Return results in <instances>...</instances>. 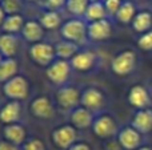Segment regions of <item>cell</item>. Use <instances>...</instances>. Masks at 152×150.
Segmentation results:
<instances>
[{"label": "cell", "mask_w": 152, "mask_h": 150, "mask_svg": "<svg viewBox=\"0 0 152 150\" xmlns=\"http://www.w3.org/2000/svg\"><path fill=\"white\" fill-rule=\"evenodd\" d=\"M44 31L45 29L42 27L39 20H29L26 21V24H24L23 29H21V36L26 41L35 44V43L42 41L43 36H44Z\"/></svg>", "instance_id": "20"}, {"label": "cell", "mask_w": 152, "mask_h": 150, "mask_svg": "<svg viewBox=\"0 0 152 150\" xmlns=\"http://www.w3.org/2000/svg\"><path fill=\"white\" fill-rule=\"evenodd\" d=\"M68 150H91V146L86 142H76Z\"/></svg>", "instance_id": "35"}, {"label": "cell", "mask_w": 152, "mask_h": 150, "mask_svg": "<svg viewBox=\"0 0 152 150\" xmlns=\"http://www.w3.org/2000/svg\"><path fill=\"white\" fill-rule=\"evenodd\" d=\"M96 53L92 50H79L74 57L69 60L74 71L77 72H88L96 64Z\"/></svg>", "instance_id": "13"}, {"label": "cell", "mask_w": 152, "mask_h": 150, "mask_svg": "<svg viewBox=\"0 0 152 150\" xmlns=\"http://www.w3.org/2000/svg\"><path fill=\"white\" fill-rule=\"evenodd\" d=\"M51 137H52L53 145L58 149L68 150L74 144H76L77 132H76V128H74L71 124L61 125V126L56 128V129L53 130Z\"/></svg>", "instance_id": "8"}, {"label": "cell", "mask_w": 152, "mask_h": 150, "mask_svg": "<svg viewBox=\"0 0 152 150\" xmlns=\"http://www.w3.org/2000/svg\"><path fill=\"white\" fill-rule=\"evenodd\" d=\"M136 150H152V149L148 148V146H140V148H137Z\"/></svg>", "instance_id": "37"}, {"label": "cell", "mask_w": 152, "mask_h": 150, "mask_svg": "<svg viewBox=\"0 0 152 150\" xmlns=\"http://www.w3.org/2000/svg\"><path fill=\"white\" fill-rule=\"evenodd\" d=\"M66 3H67V0H45L47 7L52 11H58L60 8L66 7Z\"/></svg>", "instance_id": "33"}, {"label": "cell", "mask_w": 152, "mask_h": 150, "mask_svg": "<svg viewBox=\"0 0 152 150\" xmlns=\"http://www.w3.org/2000/svg\"><path fill=\"white\" fill-rule=\"evenodd\" d=\"M94 113L83 106H77L72 112H69V122L76 129H87L94 124Z\"/></svg>", "instance_id": "15"}, {"label": "cell", "mask_w": 152, "mask_h": 150, "mask_svg": "<svg viewBox=\"0 0 152 150\" xmlns=\"http://www.w3.org/2000/svg\"><path fill=\"white\" fill-rule=\"evenodd\" d=\"M0 150H21V146L13 145V144L3 140V141H0Z\"/></svg>", "instance_id": "34"}, {"label": "cell", "mask_w": 152, "mask_h": 150, "mask_svg": "<svg viewBox=\"0 0 152 150\" xmlns=\"http://www.w3.org/2000/svg\"><path fill=\"white\" fill-rule=\"evenodd\" d=\"M107 11L104 7V1L99 0V1H91L88 4V8L86 11V15H84V20L87 23H92V21H97V20H103V19H107Z\"/></svg>", "instance_id": "21"}, {"label": "cell", "mask_w": 152, "mask_h": 150, "mask_svg": "<svg viewBox=\"0 0 152 150\" xmlns=\"http://www.w3.org/2000/svg\"><path fill=\"white\" fill-rule=\"evenodd\" d=\"M19 72V64L16 58H3L0 63V82H7L12 77H15Z\"/></svg>", "instance_id": "24"}, {"label": "cell", "mask_w": 152, "mask_h": 150, "mask_svg": "<svg viewBox=\"0 0 152 150\" xmlns=\"http://www.w3.org/2000/svg\"><path fill=\"white\" fill-rule=\"evenodd\" d=\"M72 66L68 60H61V58H56L52 64L47 68L45 74L50 82L58 85V87H63L68 82L69 77H71Z\"/></svg>", "instance_id": "4"}, {"label": "cell", "mask_w": 152, "mask_h": 150, "mask_svg": "<svg viewBox=\"0 0 152 150\" xmlns=\"http://www.w3.org/2000/svg\"><path fill=\"white\" fill-rule=\"evenodd\" d=\"M3 93L11 101H24L29 96L28 80L21 74H16L3 85Z\"/></svg>", "instance_id": "1"}, {"label": "cell", "mask_w": 152, "mask_h": 150, "mask_svg": "<svg viewBox=\"0 0 152 150\" xmlns=\"http://www.w3.org/2000/svg\"><path fill=\"white\" fill-rule=\"evenodd\" d=\"M136 53L131 49L121 50L119 55H116L111 61L112 72L118 76H127L129 74L136 66Z\"/></svg>", "instance_id": "7"}, {"label": "cell", "mask_w": 152, "mask_h": 150, "mask_svg": "<svg viewBox=\"0 0 152 150\" xmlns=\"http://www.w3.org/2000/svg\"><path fill=\"white\" fill-rule=\"evenodd\" d=\"M21 116V104L19 101H8L0 108V122L4 125L18 124Z\"/></svg>", "instance_id": "16"}, {"label": "cell", "mask_w": 152, "mask_h": 150, "mask_svg": "<svg viewBox=\"0 0 152 150\" xmlns=\"http://www.w3.org/2000/svg\"><path fill=\"white\" fill-rule=\"evenodd\" d=\"M88 1L91 3V1H99V0H88Z\"/></svg>", "instance_id": "39"}, {"label": "cell", "mask_w": 152, "mask_h": 150, "mask_svg": "<svg viewBox=\"0 0 152 150\" xmlns=\"http://www.w3.org/2000/svg\"><path fill=\"white\" fill-rule=\"evenodd\" d=\"M28 55L35 64H37L40 66H45V68H48L58 58L56 57L55 47L52 44H50V43H44V41L32 44L28 49Z\"/></svg>", "instance_id": "3"}, {"label": "cell", "mask_w": 152, "mask_h": 150, "mask_svg": "<svg viewBox=\"0 0 152 150\" xmlns=\"http://www.w3.org/2000/svg\"><path fill=\"white\" fill-rule=\"evenodd\" d=\"M81 93L77 88L71 85H63L56 92V104L64 112H72L80 104Z\"/></svg>", "instance_id": "5"}, {"label": "cell", "mask_w": 152, "mask_h": 150, "mask_svg": "<svg viewBox=\"0 0 152 150\" xmlns=\"http://www.w3.org/2000/svg\"><path fill=\"white\" fill-rule=\"evenodd\" d=\"M124 0H104V7L107 11L108 17H115L116 13L119 12L121 4Z\"/></svg>", "instance_id": "30"}, {"label": "cell", "mask_w": 152, "mask_h": 150, "mask_svg": "<svg viewBox=\"0 0 152 150\" xmlns=\"http://www.w3.org/2000/svg\"><path fill=\"white\" fill-rule=\"evenodd\" d=\"M112 35V25L108 19L87 23V37L94 41H104Z\"/></svg>", "instance_id": "12"}, {"label": "cell", "mask_w": 152, "mask_h": 150, "mask_svg": "<svg viewBox=\"0 0 152 150\" xmlns=\"http://www.w3.org/2000/svg\"><path fill=\"white\" fill-rule=\"evenodd\" d=\"M88 4H89L88 0H67L66 8L75 17L84 19V15H86V11H87V8H88Z\"/></svg>", "instance_id": "28"}, {"label": "cell", "mask_w": 152, "mask_h": 150, "mask_svg": "<svg viewBox=\"0 0 152 150\" xmlns=\"http://www.w3.org/2000/svg\"><path fill=\"white\" fill-rule=\"evenodd\" d=\"M128 102L137 110L150 108L151 97L147 88H144L143 85H134L128 92Z\"/></svg>", "instance_id": "14"}, {"label": "cell", "mask_w": 152, "mask_h": 150, "mask_svg": "<svg viewBox=\"0 0 152 150\" xmlns=\"http://www.w3.org/2000/svg\"><path fill=\"white\" fill-rule=\"evenodd\" d=\"M24 24V17L21 16V13L19 15H7L4 23L1 25L3 32L5 33H12V35H19L21 33V29H23Z\"/></svg>", "instance_id": "23"}, {"label": "cell", "mask_w": 152, "mask_h": 150, "mask_svg": "<svg viewBox=\"0 0 152 150\" xmlns=\"http://www.w3.org/2000/svg\"><path fill=\"white\" fill-rule=\"evenodd\" d=\"M19 37L12 33H0V53L4 58H13L18 53Z\"/></svg>", "instance_id": "19"}, {"label": "cell", "mask_w": 152, "mask_h": 150, "mask_svg": "<svg viewBox=\"0 0 152 150\" xmlns=\"http://www.w3.org/2000/svg\"><path fill=\"white\" fill-rule=\"evenodd\" d=\"M29 112L37 120H51L55 116V106L50 97L37 96L29 105Z\"/></svg>", "instance_id": "9"}, {"label": "cell", "mask_w": 152, "mask_h": 150, "mask_svg": "<svg viewBox=\"0 0 152 150\" xmlns=\"http://www.w3.org/2000/svg\"><path fill=\"white\" fill-rule=\"evenodd\" d=\"M105 98L103 92L99 88L95 87H88L81 92V98H80V105L83 108L88 109L92 113H96L104 106Z\"/></svg>", "instance_id": "10"}, {"label": "cell", "mask_w": 152, "mask_h": 150, "mask_svg": "<svg viewBox=\"0 0 152 150\" xmlns=\"http://www.w3.org/2000/svg\"><path fill=\"white\" fill-rule=\"evenodd\" d=\"M5 17H7V13L4 12V9H3V7H1V5H0V28H1V25H3V23H4Z\"/></svg>", "instance_id": "36"}, {"label": "cell", "mask_w": 152, "mask_h": 150, "mask_svg": "<svg viewBox=\"0 0 152 150\" xmlns=\"http://www.w3.org/2000/svg\"><path fill=\"white\" fill-rule=\"evenodd\" d=\"M118 141L124 150H136L143 142V134L134 126H124L118 132Z\"/></svg>", "instance_id": "11"}, {"label": "cell", "mask_w": 152, "mask_h": 150, "mask_svg": "<svg viewBox=\"0 0 152 150\" xmlns=\"http://www.w3.org/2000/svg\"><path fill=\"white\" fill-rule=\"evenodd\" d=\"M0 3H1V0H0Z\"/></svg>", "instance_id": "41"}, {"label": "cell", "mask_w": 152, "mask_h": 150, "mask_svg": "<svg viewBox=\"0 0 152 150\" xmlns=\"http://www.w3.org/2000/svg\"><path fill=\"white\" fill-rule=\"evenodd\" d=\"M39 23L42 24V27L44 29H56L58 27H61L63 21H61V16L58 11L48 9L45 12H43L39 17Z\"/></svg>", "instance_id": "26"}, {"label": "cell", "mask_w": 152, "mask_h": 150, "mask_svg": "<svg viewBox=\"0 0 152 150\" xmlns=\"http://www.w3.org/2000/svg\"><path fill=\"white\" fill-rule=\"evenodd\" d=\"M55 52H56V57L58 58L69 61L79 52V45L75 44V43L63 40V41H59L55 45Z\"/></svg>", "instance_id": "25"}, {"label": "cell", "mask_w": 152, "mask_h": 150, "mask_svg": "<svg viewBox=\"0 0 152 150\" xmlns=\"http://www.w3.org/2000/svg\"><path fill=\"white\" fill-rule=\"evenodd\" d=\"M92 132L99 138H111L113 136H118V122L111 114L102 113L95 117L92 124Z\"/></svg>", "instance_id": "6"}, {"label": "cell", "mask_w": 152, "mask_h": 150, "mask_svg": "<svg viewBox=\"0 0 152 150\" xmlns=\"http://www.w3.org/2000/svg\"><path fill=\"white\" fill-rule=\"evenodd\" d=\"M21 150H47L45 145L39 138H29L21 145Z\"/></svg>", "instance_id": "31"}, {"label": "cell", "mask_w": 152, "mask_h": 150, "mask_svg": "<svg viewBox=\"0 0 152 150\" xmlns=\"http://www.w3.org/2000/svg\"><path fill=\"white\" fill-rule=\"evenodd\" d=\"M3 137L5 141L13 144V145L21 146L27 141V132L26 128L21 124H11V125H4L3 128Z\"/></svg>", "instance_id": "18"}, {"label": "cell", "mask_w": 152, "mask_h": 150, "mask_svg": "<svg viewBox=\"0 0 152 150\" xmlns=\"http://www.w3.org/2000/svg\"><path fill=\"white\" fill-rule=\"evenodd\" d=\"M60 35L63 40H67V41L75 43V44L83 43L87 37V21L79 17L67 20L66 23L61 24Z\"/></svg>", "instance_id": "2"}, {"label": "cell", "mask_w": 152, "mask_h": 150, "mask_svg": "<svg viewBox=\"0 0 152 150\" xmlns=\"http://www.w3.org/2000/svg\"><path fill=\"white\" fill-rule=\"evenodd\" d=\"M0 5L7 15H19L23 9V0H1Z\"/></svg>", "instance_id": "29"}, {"label": "cell", "mask_w": 152, "mask_h": 150, "mask_svg": "<svg viewBox=\"0 0 152 150\" xmlns=\"http://www.w3.org/2000/svg\"><path fill=\"white\" fill-rule=\"evenodd\" d=\"M26 1H37V0H26Z\"/></svg>", "instance_id": "40"}, {"label": "cell", "mask_w": 152, "mask_h": 150, "mask_svg": "<svg viewBox=\"0 0 152 150\" xmlns=\"http://www.w3.org/2000/svg\"><path fill=\"white\" fill-rule=\"evenodd\" d=\"M137 45L143 50H152V31L142 33V36L137 40Z\"/></svg>", "instance_id": "32"}, {"label": "cell", "mask_w": 152, "mask_h": 150, "mask_svg": "<svg viewBox=\"0 0 152 150\" xmlns=\"http://www.w3.org/2000/svg\"><path fill=\"white\" fill-rule=\"evenodd\" d=\"M3 58H4V57H3V56H1V53H0V63H1V61H3Z\"/></svg>", "instance_id": "38"}, {"label": "cell", "mask_w": 152, "mask_h": 150, "mask_svg": "<svg viewBox=\"0 0 152 150\" xmlns=\"http://www.w3.org/2000/svg\"><path fill=\"white\" fill-rule=\"evenodd\" d=\"M136 13H137L136 7H135L134 3L129 1V0H124L120 9H119V12L116 13L115 19L120 24H129V23H132L134 17L136 16Z\"/></svg>", "instance_id": "27"}, {"label": "cell", "mask_w": 152, "mask_h": 150, "mask_svg": "<svg viewBox=\"0 0 152 150\" xmlns=\"http://www.w3.org/2000/svg\"><path fill=\"white\" fill-rule=\"evenodd\" d=\"M142 134H148L152 132V108L140 109L134 114L132 125Z\"/></svg>", "instance_id": "17"}, {"label": "cell", "mask_w": 152, "mask_h": 150, "mask_svg": "<svg viewBox=\"0 0 152 150\" xmlns=\"http://www.w3.org/2000/svg\"><path fill=\"white\" fill-rule=\"evenodd\" d=\"M132 29L139 33H145L152 27V13L150 11H140L136 13L131 23Z\"/></svg>", "instance_id": "22"}]
</instances>
